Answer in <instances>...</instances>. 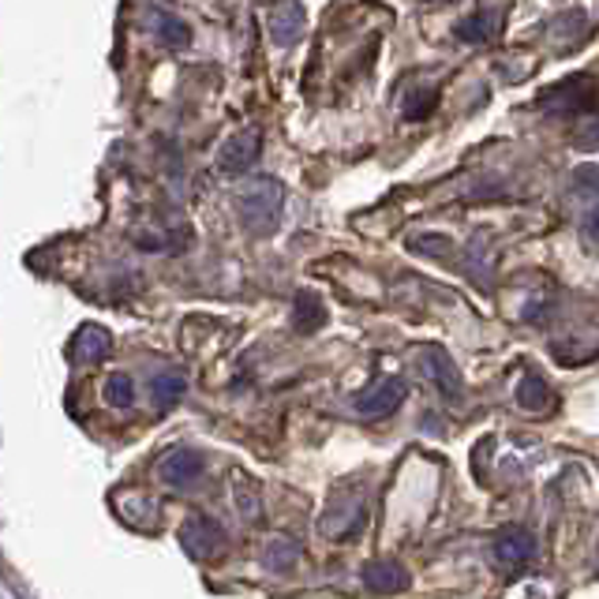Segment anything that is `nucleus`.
I'll return each instance as SVG.
<instances>
[{"label":"nucleus","instance_id":"22","mask_svg":"<svg viewBox=\"0 0 599 599\" xmlns=\"http://www.w3.org/2000/svg\"><path fill=\"white\" fill-rule=\"evenodd\" d=\"M435 105H438V90L427 87L424 94H413V98L405 102V116H408V120H424V116L435 113Z\"/></svg>","mask_w":599,"mask_h":599},{"label":"nucleus","instance_id":"11","mask_svg":"<svg viewBox=\"0 0 599 599\" xmlns=\"http://www.w3.org/2000/svg\"><path fill=\"white\" fill-rule=\"evenodd\" d=\"M364 585L378 596H397L408 588V573L402 562H389V558H378L364 569Z\"/></svg>","mask_w":599,"mask_h":599},{"label":"nucleus","instance_id":"23","mask_svg":"<svg viewBox=\"0 0 599 599\" xmlns=\"http://www.w3.org/2000/svg\"><path fill=\"white\" fill-rule=\"evenodd\" d=\"M573 187H577V192H585V195H599V169L596 165H581V169H577V176H573Z\"/></svg>","mask_w":599,"mask_h":599},{"label":"nucleus","instance_id":"5","mask_svg":"<svg viewBox=\"0 0 599 599\" xmlns=\"http://www.w3.org/2000/svg\"><path fill=\"white\" fill-rule=\"evenodd\" d=\"M419 372H424L427 383H435L438 389H443L446 397H461L465 386H461V372L454 367V359H449V353H443L438 345H427L419 348Z\"/></svg>","mask_w":599,"mask_h":599},{"label":"nucleus","instance_id":"21","mask_svg":"<svg viewBox=\"0 0 599 599\" xmlns=\"http://www.w3.org/2000/svg\"><path fill=\"white\" fill-rule=\"evenodd\" d=\"M408 247L419 255H454V244H449V236L443 233H419L408 240Z\"/></svg>","mask_w":599,"mask_h":599},{"label":"nucleus","instance_id":"15","mask_svg":"<svg viewBox=\"0 0 599 599\" xmlns=\"http://www.w3.org/2000/svg\"><path fill=\"white\" fill-rule=\"evenodd\" d=\"M517 405L528 408V413H544V408H551V389L539 375H525L521 386H517Z\"/></svg>","mask_w":599,"mask_h":599},{"label":"nucleus","instance_id":"3","mask_svg":"<svg viewBox=\"0 0 599 599\" xmlns=\"http://www.w3.org/2000/svg\"><path fill=\"white\" fill-rule=\"evenodd\" d=\"M180 547L187 551V558L195 562H210L225 551V528L206 514H192L184 525H180Z\"/></svg>","mask_w":599,"mask_h":599},{"label":"nucleus","instance_id":"1","mask_svg":"<svg viewBox=\"0 0 599 599\" xmlns=\"http://www.w3.org/2000/svg\"><path fill=\"white\" fill-rule=\"evenodd\" d=\"M282 206L285 192L274 176H258L255 184H247L240 192V222H244L252 233H270L277 222H282Z\"/></svg>","mask_w":599,"mask_h":599},{"label":"nucleus","instance_id":"2","mask_svg":"<svg viewBox=\"0 0 599 599\" xmlns=\"http://www.w3.org/2000/svg\"><path fill=\"white\" fill-rule=\"evenodd\" d=\"M539 109H547L551 116H592L599 113V94L592 90L588 79H566V83H558L551 90H544L539 94Z\"/></svg>","mask_w":599,"mask_h":599},{"label":"nucleus","instance_id":"7","mask_svg":"<svg viewBox=\"0 0 599 599\" xmlns=\"http://www.w3.org/2000/svg\"><path fill=\"white\" fill-rule=\"evenodd\" d=\"M402 402H405V383H402V378H383V383H375L367 394L356 397V413L378 419V416L394 413Z\"/></svg>","mask_w":599,"mask_h":599},{"label":"nucleus","instance_id":"18","mask_svg":"<svg viewBox=\"0 0 599 599\" xmlns=\"http://www.w3.org/2000/svg\"><path fill=\"white\" fill-rule=\"evenodd\" d=\"M300 558V544H293V539L288 536H274L270 539V547H266V566L270 569H277V573H282V569H288Z\"/></svg>","mask_w":599,"mask_h":599},{"label":"nucleus","instance_id":"25","mask_svg":"<svg viewBox=\"0 0 599 599\" xmlns=\"http://www.w3.org/2000/svg\"><path fill=\"white\" fill-rule=\"evenodd\" d=\"M585 233H588V240H592V244H599V210H592V214H588Z\"/></svg>","mask_w":599,"mask_h":599},{"label":"nucleus","instance_id":"9","mask_svg":"<svg viewBox=\"0 0 599 599\" xmlns=\"http://www.w3.org/2000/svg\"><path fill=\"white\" fill-rule=\"evenodd\" d=\"M158 476H162V484L169 487H187L203 476V457H199L195 449H173V454L162 457Z\"/></svg>","mask_w":599,"mask_h":599},{"label":"nucleus","instance_id":"14","mask_svg":"<svg viewBox=\"0 0 599 599\" xmlns=\"http://www.w3.org/2000/svg\"><path fill=\"white\" fill-rule=\"evenodd\" d=\"M233 498H236V509L244 514V521H258L263 517V498H258V491H255V484L247 479L244 473H236L233 476Z\"/></svg>","mask_w":599,"mask_h":599},{"label":"nucleus","instance_id":"6","mask_svg":"<svg viewBox=\"0 0 599 599\" xmlns=\"http://www.w3.org/2000/svg\"><path fill=\"white\" fill-rule=\"evenodd\" d=\"M266 30L277 45L300 42V34H304V8H300V0H277L266 16Z\"/></svg>","mask_w":599,"mask_h":599},{"label":"nucleus","instance_id":"19","mask_svg":"<svg viewBox=\"0 0 599 599\" xmlns=\"http://www.w3.org/2000/svg\"><path fill=\"white\" fill-rule=\"evenodd\" d=\"M102 394H105V405H113V408H132L135 405V383L128 375H109Z\"/></svg>","mask_w":599,"mask_h":599},{"label":"nucleus","instance_id":"10","mask_svg":"<svg viewBox=\"0 0 599 599\" xmlns=\"http://www.w3.org/2000/svg\"><path fill=\"white\" fill-rule=\"evenodd\" d=\"M359 525H364V502H359V495H337L334 506L323 517L326 536H348Z\"/></svg>","mask_w":599,"mask_h":599},{"label":"nucleus","instance_id":"12","mask_svg":"<svg viewBox=\"0 0 599 599\" xmlns=\"http://www.w3.org/2000/svg\"><path fill=\"white\" fill-rule=\"evenodd\" d=\"M109 353H113V337H109L105 326L90 323L72 337V359H79V364H98V359H105Z\"/></svg>","mask_w":599,"mask_h":599},{"label":"nucleus","instance_id":"20","mask_svg":"<svg viewBox=\"0 0 599 599\" xmlns=\"http://www.w3.org/2000/svg\"><path fill=\"white\" fill-rule=\"evenodd\" d=\"M154 402H158V408H173L180 397H184V389H187V383H184V375H158L154 378Z\"/></svg>","mask_w":599,"mask_h":599},{"label":"nucleus","instance_id":"8","mask_svg":"<svg viewBox=\"0 0 599 599\" xmlns=\"http://www.w3.org/2000/svg\"><path fill=\"white\" fill-rule=\"evenodd\" d=\"M532 555H536V544L525 528H502V532L495 536V562L502 569H521L532 562Z\"/></svg>","mask_w":599,"mask_h":599},{"label":"nucleus","instance_id":"17","mask_svg":"<svg viewBox=\"0 0 599 599\" xmlns=\"http://www.w3.org/2000/svg\"><path fill=\"white\" fill-rule=\"evenodd\" d=\"M457 38H461V42H473V45L491 42V38H495V16H491V12H476V16H468L465 23L457 27Z\"/></svg>","mask_w":599,"mask_h":599},{"label":"nucleus","instance_id":"4","mask_svg":"<svg viewBox=\"0 0 599 599\" xmlns=\"http://www.w3.org/2000/svg\"><path fill=\"white\" fill-rule=\"evenodd\" d=\"M258 154H263V132H258V128H244V132H236L217 150V173L222 176L247 173V169L258 162Z\"/></svg>","mask_w":599,"mask_h":599},{"label":"nucleus","instance_id":"24","mask_svg":"<svg viewBox=\"0 0 599 599\" xmlns=\"http://www.w3.org/2000/svg\"><path fill=\"white\" fill-rule=\"evenodd\" d=\"M573 139H577V146H599V113H592L588 124L577 128Z\"/></svg>","mask_w":599,"mask_h":599},{"label":"nucleus","instance_id":"16","mask_svg":"<svg viewBox=\"0 0 599 599\" xmlns=\"http://www.w3.org/2000/svg\"><path fill=\"white\" fill-rule=\"evenodd\" d=\"M154 34H158V42L169 45V49H184L187 42H192V30H187L184 19L169 16V12H162L154 19Z\"/></svg>","mask_w":599,"mask_h":599},{"label":"nucleus","instance_id":"13","mask_svg":"<svg viewBox=\"0 0 599 599\" xmlns=\"http://www.w3.org/2000/svg\"><path fill=\"white\" fill-rule=\"evenodd\" d=\"M326 323V304L315 293H300L293 307V326L300 334H315L318 326Z\"/></svg>","mask_w":599,"mask_h":599}]
</instances>
